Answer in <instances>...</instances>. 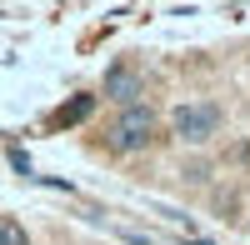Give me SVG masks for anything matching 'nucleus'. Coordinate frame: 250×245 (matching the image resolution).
Returning <instances> with one entry per match:
<instances>
[{"mask_svg": "<svg viewBox=\"0 0 250 245\" xmlns=\"http://www.w3.org/2000/svg\"><path fill=\"white\" fill-rule=\"evenodd\" d=\"M170 130H175L180 145L200 150V145H210V140L225 130V110L215 105V100H180V105L170 110Z\"/></svg>", "mask_w": 250, "mask_h": 245, "instance_id": "nucleus-1", "label": "nucleus"}, {"mask_svg": "<svg viewBox=\"0 0 250 245\" xmlns=\"http://www.w3.org/2000/svg\"><path fill=\"white\" fill-rule=\"evenodd\" d=\"M155 110L145 105V100H135V105H125V110H115V120H110V145L115 150H125V155H135V150H145L155 140Z\"/></svg>", "mask_w": 250, "mask_h": 245, "instance_id": "nucleus-2", "label": "nucleus"}, {"mask_svg": "<svg viewBox=\"0 0 250 245\" xmlns=\"http://www.w3.org/2000/svg\"><path fill=\"white\" fill-rule=\"evenodd\" d=\"M140 70L135 65H125V60H120V65H110L105 70V85H100V95H105V100H115V105L125 110V105H135V100H140Z\"/></svg>", "mask_w": 250, "mask_h": 245, "instance_id": "nucleus-3", "label": "nucleus"}, {"mask_svg": "<svg viewBox=\"0 0 250 245\" xmlns=\"http://www.w3.org/2000/svg\"><path fill=\"white\" fill-rule=\"evenodd\" d=\"M90 105H95V95H80V100H75V105H65V110H60V115H55V125H70V120H80V115H85Z\"/></svg>", "mask_w": 250, "mask_h": 245, "instance_id": "nucleus-4", "label": "nucleus"}, {"mask_svg": "<svg viewBox=\"0 0 250 245\" xmlns=\"http://www.w3.org/2000/svg\"><path fill=\"white\" fill-rule=\"evenodd\" d=\"M0 245H30V235L15 225V220H0Z\"/></svg>", "mask_w": 250, "mask_h": 245, "instance_id": "nucleus-5", "label": "nucleus"}, {"mask_svg": "<svg viewBox=\"0 0 250 245\" xmlns=\"http://www.w3.org/2000/svg\"><path fill=\"white\" fill-rule=\"evenodd\" d=\"M190 245H205V240H190Z\"/></svg>", "mask_w": 250, "mask_h": 245, "instance_id": "nucleus-6", "label": "nucleus"}]
</instances>
